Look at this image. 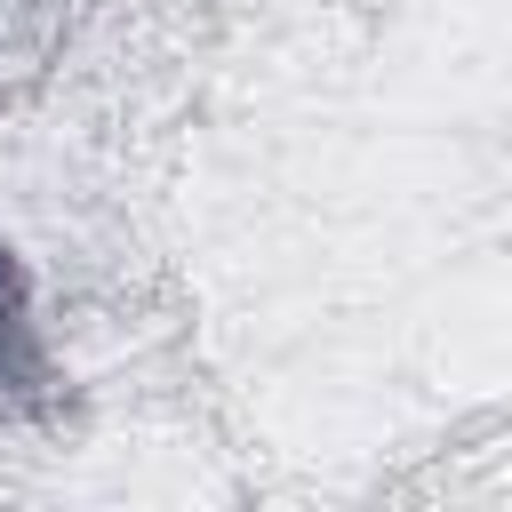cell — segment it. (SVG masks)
Here are the masks:
<instances>
[{
	"label": "cell",
	"instance_id": "obj_1",
	"mask_svg": "<svg viewBox=\"0 0 512 512\" xmlns=\"http://www.w3.org/2000/svg\"><path fill=\"white\" fill-rule=\"evenodd\" d=\"M8 328H16V288H8V264H0V360H8Z\"/></svg>",
	"mask_w": 512,
	"mask_h": 512
}]
</instances>
